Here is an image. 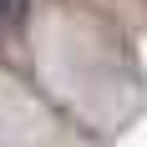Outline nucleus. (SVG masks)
<instances>
[{
  "instance_id": "f257e3e1",
  "label": "nucleus",
  "mask_w": 147,
  "mask_h": 147,
  "mask_svg": "<svg viewBox=\"0 0 147 147\" xmlns=\"http://www.w3.org/2000/svg\"><path fill=\"white\" fill-rule=\"evenodd\" d=\"M26 20H30V0H0V36H15Z\"/></svg>"
}]
</instances>
